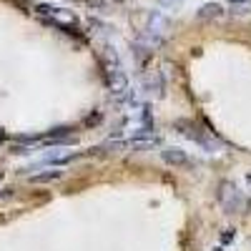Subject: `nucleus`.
I'll return each mask as SVG.
<instances>
[{
	"instance_id": "f257e3e1",
	"label": "nucleus",
	"mask_w": 251,
	"mask_h": 251,
	"mask_svg": "<svg viewBox=\"0 0 251 251\" xmlns=\"http://www.w3.org/2000/svg\"><path fill=\"white\" fill-rule=\"evenodd\" d=\"M216 199H219V203H221V208L226 214H244L249 208V201H246L244 191L234 181H221L219 191H216Z\"/></svg>"
},
{
	"instance_id": "f03ea898",
	"label": "nucleus",
	"mask_w": 251,
	"mask_h": 251,
	"mask_svg": "<svg viewBox=\"0 0 251 251\" xmlns=\"http://www.w3.org/2000/svg\"><path fill=\"white\" fill-rule=\"evenodd\" d=\"M176 131L181 133V136H186L188 141H194V143H199L203 151H208V153H214L216 149H219V141L208 133V131H203L199 123H194V121H188V118H178L176 123Z\"/></svg>"
},
{
	"instance_id": "7ed1b4c3",
	"label": "nucleus",
	"mask_w": 251,
	"mask_h": 251,
	"mask_svg": "<svg viewBox=\"0 0 251 251\" xmlns=\"http://www.w3.org/2000/svg\"><path fill=\"white\" fill-rule=\"evenodd\" d=\"M35 13H38V15H43V18L48 20V23H53V25H58V28H63V30H68V33L78 30V25H80L78 15H75L73 10H66V8L38 5V8H35Z\"/></svg>"
},
{
	"instance_id": "20e7f679",
	"label": "nucleus",
	"mask_w": 251,
	"mask_h": 251,
	"mask_svg": "<svg viewBox=\"0 0 251 251\" xmlns=\"http://www.w3.org/2000/svg\"><path fill=\"white\" fill-rule=\"evenodd\" d=\"M143 93L151 96V98H163L166 96V80L158 71H153V73H149L143 78Z\"/></svg>"
},
{
	"instance_id": "39448f33",
	"label": "nucleus",
	"mask_w": 251,
	"mask_h": 251,
	"mask_svg": "<svg viewBox=\"0 0 251 251\" xmlns=\"http://www.w3.org/2000/svg\"><path fill=\"white\" fill-rule=\"evenodd\" d=\"M161 158H163V163L176 166V169H186V166H191L188 153L183 149H176V146H166V149L161 151Z\"/></svg>"
},
{
	"instance_id": "423d86ee",
	"label": "nucleus",
	"mask_w": 251,
	"mask_h": 251,
	"mask_svg": "<svg viewBox=\"0 0 251 251\" xmlns=\"http://www.w3.org/2000/svg\"><path fill=\"white\" fill-rule=\"evenodd\" d=\"M106 83H108V91L111 96H118L123 91H128V78L121 68H106Z\"/></svg>"
},
{
	"instance_id": "0eeeda50",
	"label": "nucleus",
	"mask_w": 251,
	"mask_h": 251,
	"mask_svg": "<svg viewBox=\"0 0 251 251\" xmlns=\"http://www.w3.org/2000/svg\"><path fill=\"white\" fill-rule=\"evenodd\" d=\"M166 30H169V18H166V15H161V13H156V10L146 15V28H143V33H151V35L163 38Z\"/></svg>"
},
{
	"instance_id": "6e6552de",
	"label": "nucleus",
	"mask_w": 251,
	"mask_h": 251,
	"mask_svg": "<svg viewBox=\"0 0 251 251\" xmlns=\"http://www.w3.org/2000/svg\"><path fill=\"white\" fill-rule=\"evenodd\" d=\"M103 60H106V68H121V60H118V53L113 46H103Z\"/></svg>"
},
{
	"instance_id": "1a4fd4ad",
	"label": "nucleus",
	"mask_w": 251,
	"mask_h": 251,
	"mask_svg": "<svg viewBox=\"0 0 251 251\" xmlns=\"http://www.w3.org/2000/svg\"><path fill=\"white\" fill-rule=\"evenodd\" d=\"M224 15V8L216 5V3H206L201 10H199V18L201 20H208V18H221Z\"/></svg>"
},
{
	"instance_id": "9d476101",
	"label": "nucleus",
	"mask_w": 251,
	"mask_h": 251,
	"mask_svg": "<svg viewBox=\"0 0 251 251\" xmlns=\"http://www.w3.org/2000/svg\"><path fill=\"white\" fill-rule=\"evenodd\" d=\"M60 176H63V171L50 169V171H43V174H35V176H30V181H33V183H50V181H58Z\"/></svg>"
},
{
	"instance_id": "9b49d317",
	"label": "nucleus",
	"mask_w": 251,
	"mask_h": 251,
	"mask_svg": "<svg viewBox=\"0 0 251 251\" xmlns=\"http://www.w3.org/2000/svg\"><path fill=\"white\" fill-rule=\"evenodd\" d=\"M158 3H161L163 8H169V10H176V8L183 5V0H158Z\"/></svg>"
},
{
	"instance_id": "f8f14e48",
	"label": "nucleus",
	"mask_w": 251,
	"mask_h": 251,
	"mask_svg": "<svg viewBox=\"0 0 251 251\" xmlns=\"http://www.w3.org/2000/svg\"><path fill=\"white\" fill-rule=\"evenodd\" d=\"M86 3H88L91 8H103V3H106V0H86Z\"/></svg>"
},
{
	"instance_id": "ddd939ff",
	"label": "nucleus",
	"mask_w": 251,
	"mask_h": 251,
	"mask_svg": "<svg viewBox=\"0 0 251 251\" xmlns=\"http://www.w3.org/2000/svg\"><path fill=\"white\" fill-rule=\"evenodd\" d=\"M231 239H236V234H231V228H226V234H224V241H231Z\"/></svg>"
},
{
	"instance_id": "4468645a",
	"label": "nucleus",
	"mask_w": 251,
	"mask_h": 251,
	"mask_svg": "<svg viewBox=\"0 0 251 251\" xmlns=\"http://www.w3.org/2000/svg\"><path fill=\"white\" fill-rule=\"evenodd\" d=\"M231 3H251V0H231Z\"/></svg>"
},
{
	"instance_id": "2eb2a0df",
	"label": "nucleus",
	"mask_w": 251,
	"mask_h": 251,
	"mask_svg": "<svg viewBox=\"0 0 251 251\" xmlns=\"http://www.w3.org/2000/svg\"><path fill=\"white\" fill-rule=\"evenodd\" d=\"M246 183H249V186H251V176H246Z\"/></svg>"
},
{
	"instance_id": "dca6fc26",
	"label": "nucleus",
	"mask_w": 251,
	"mask_h": 251,
	"mask_svg": "<svg viewBox=\"0 0 251 251\" xmlns=\"http://www.w3.org/2000/svg\"><path fill=\"white\" fill-rule=\"evenodd\" d=\"M111 3H123V0H111Z\"/></svg>"
}]
</instances>
